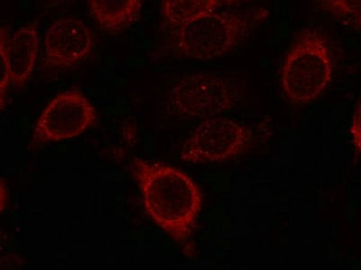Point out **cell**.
<instances>
[{"label": "cell", "mask_w": 361, "mask_h": 270, "mask_svg": "<svg viewBox=\"0 0 361 270\" xmlns=\"http://www.w3.org/2000/svg\"><path fill=\"white\" fill-rule=\"evenodd\" d=\"M133 164L149 216L174 242L186 243L202 208L200 188L190 176L171 166L139 158Z\"/></svg>", "instance_id": "cell-1"}, {"label": "cell", "mask_w": 361, "mask_h": 270, "mask_svg": "<svg viewBox=\"0 0 361 270\" xmlns=\"http://www.w3.org/2000/svg\"><path fill=\"white\" fill-rule=\"evenodd\" d=\"M253 141L252 130L226 116L204 119L185 140L180 159L193 164H220L245 152Z\"/></svg>", "instance_id": "cell-5"}, {"label": "cell", "mask_w": 361, "mask_h": 270, "mask_svg": "<svg viewBox=\"0 0 361 270\" xmlns=\"http://www.w3.org/2000/svg\"><path fill=\"white\" fill-rule=\"evenodd\" d=\"M38 51L37 25H23L12 37H8L5 27L0 28V61L8 69L11 85L21 87L30 80Z\"/></svg>", "instance_id": "cell-8"}, {"label": "cell", "mask_w": 361, "mask_h": 270, "mask_svg": "<svg viewBox=\"0 0 361 270\" xmlns=\"http://www.w3.org/2000/svg\"><path fill=\"white\" fill-rule=\"evenodd\" d=\"M97 112L87 97L76 90L58 94L38 117L34 145L78 137L95 123Z\"/></svg>", "instance_id": "cell-6"}, {"label": "cell", "mask_w": 361, "mask_h": 270, "mask_svg": "<svg viewBox=\"0 0 361 270\" xmlns=\"http://www.w3.org/2000/svg\"><path fill=\"white\" fill-rule=\"evenodd\" d=\"M0 185H1V188H0V192H1V195H0V197H1V203H0V206H1V209L0 210H3L4 209L5 203L6 201V197L8 196V193H6L8 190H6V185L4 180H2L1 182H0Z\"/></svg>", "instance_id": "cell-13"}, {"label": "cell", "mask_w": 361, "mask_h": 270, "mask_svg": "<svg viewBox=\"0 0 361 270\" xmlns=\"http://www.w3.org/2000/svg\"><path fill=\"white\" fill-rule=\"evenodd\" d=\"M360 106H357L355 113H354L353 135L354 141H355L357 149H360Z\"/></svg>", "instance_id": "cell-12"}, {"label": "cell", "mask_w": 361, "mask_h": 270, "mask_svg": "<svg viewBox=\"0 0 361 270\" xmlns=\"http://www.w3.org/2000/svg\"><path fill=\"white\" fill-rule=\"evenodd\" d=\"M243 97L245 81L238 77L202 71L181 78L168 101L178 116L204 120L235 109Z\"/></svg>", "instance_id": "cell-4"}, {"label": "cell", "mask_w": 361, "mask_h": 270, "mask_svg": "<svg viewBox=\"0 0 361 270\" xmlns=\"http://www.w3.org/2000/svg\"><path fill=\"white\" fill-rule=\"evenodd\" d=\"M226 3L221 0H168L162 4V13L168 24L177 29L219 11Z\"/></svg>", "instance_id": "cell-10"}, {"label": "cell", "mask_w": 361, "mask_h": 270, "mask_svg": "<svg viewBox=\"0 0 361 270\" xmlns=\"http://www.w3.org/2000/svg\"><path fill=\"white\" fill-rule=\"evenodd\" d=\"M92 32L80 19H59L49 27L44 38V66L70 69L89 57L92 51Z\"/></svg>", "instance_id": "cell-7"}, {"label": "cell", "mask_w": 361, "mask_h": 270, "mask_svg": "<svg viewBox=\"0 0 361 270\" xmlns=\"http://www.w3.org/2000/svg\"><path fill=\"white\" fill-rule=\"evenodd\" d=\"M91 14L104 31L119 32L131 27L141 16V0H90Z\"/></svg>", "instance_id": "cell-9"}, {"label": "cell", "mask_w": 361, "mask_h": 270, "mask_svg": "<svg viewBox=\"0 0 361 270\" xmlns=\"http://www.w3.org/2000/svg\"><path fill=\"white\" fill-rule=\"evenodd\" d=\"M333 54L326 37L317 29L295 35L286 54L281 87L293 105H305L322 95L333 78Z\"/></svg>", "instance_id": "cell-3"}, {"label": "cell", "mask_w": 361, "mask_h": 270, "mask_svg": "<svg viewBox=\"0 0 361 270\" xmlns=\"http://www.w3.org/2000/svg\"><path fill=\"white\" fill-rule=\"evenodd\" d=\"M322 11L333 16L337 20L346 23L347 25L353 24L357 28L360 27V1H343V0H334V1L318 2Z\"/></svg>", "instance_id": "cell-11"}, {"label": "cell", "mask_w": 361, "mask_h": 270, "mask_svg": "<svg viewBox=\"0 0 361 270\" xmlns=\"http://www.w3.org/2000/svg\"><path fill=\"white\" fill-rule=\"evenodd\" d=\"M268 15L265 8H252L201 16L176 29V54L197 61L224 57L245 43Z\"/></svg>", "instance_id": "cell-2"}]
</instances>
